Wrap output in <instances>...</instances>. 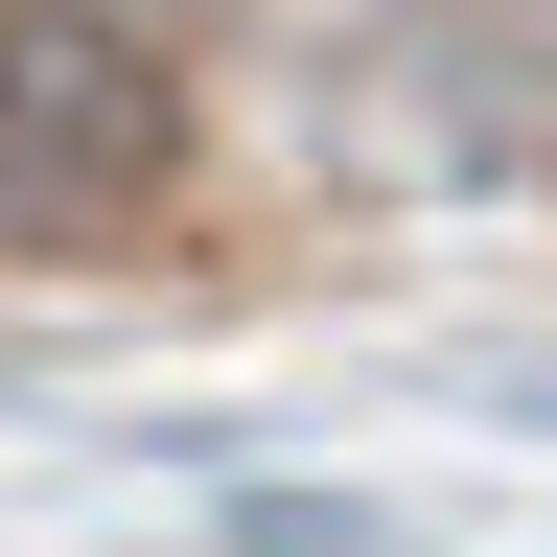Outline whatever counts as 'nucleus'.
I'll return each instance as SVG.
<instances>
[{
    "instance_id": "1",
    "label": "nucleus",
    "mask_w": 557,
    "mask_h": 557,
    "mask_svg": "<svg viewBox=\"0 0 557 557\" xmlns=\"http://www.w3.org/2000/svg\"><path fill=\"white\" fill-rule=\"evenodd\" d=\"M186 186V94L116 0H0V233L24 256H94Z\"/></svg>"
}]
</instances>
